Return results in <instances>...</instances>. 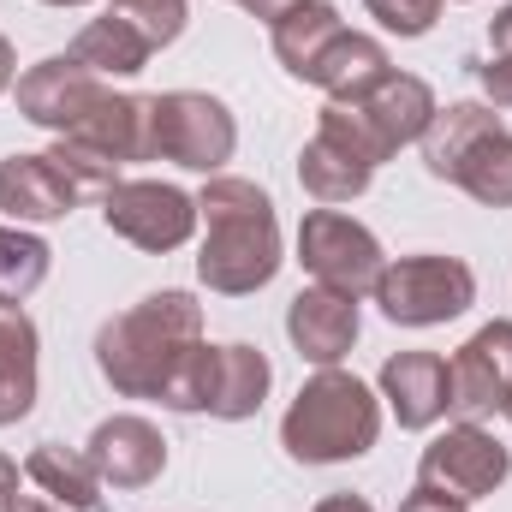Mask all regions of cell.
Listing matches in <instances>:
<instances>
[{
    "label": "cell",
    "instance_id": "836d02e7",
    "mask_svg": "<svg viewBox=\"0 0 512 512\" xmlns=\"http://www.w3.org/2000/svg\"><path fill=\"white\" fill-rule=\"evenodd\" d=\"M0 512H54V501H36V495H12Z\"/></svg>",
    "mask_w": 512,
    "mask_h": 512
},
{
    "label": "cell",
    "instance_id": "30bf717a",
    "mask_svg": "<svg viewBox=\"0 0 512 512\" xmlns=\"http://www.w3.org/2000/svg\"><path fill=\"white\" fill-rule=\"evenodd\" d=\"M102 221L108 233H120L126 245L149 256L179 251L191 233H197V197L179 191V185H161V179H120L102 191Z\"/></svg>",
    "mask_w": 512,
    "mask_h": 512
},
{
    "label": "cell",
    "instance_id": "3957f363",
    "mask_svg": "<svg viewBox=\"0 0 512 512\" xmlns=\"http://www.w3.org/2000/svg\"><path fill=\"white\" fill-rule=\"evenodd\" d=\"M382 435V405L376 393L346 376V370H316L298 387V399L280 417V447L298 465H346L364 459Z\"/></svg>",
    "mask_w": 512,
    "mask_h": 512
},
{
    "label": "cell",
    "instance_id": "8fae6325",
    "mask_svg": "<svg viewBox=\"0 0 512 512\" xmlns=\"http://www.w3.org/2000/svg\"><path fill=\"white\" fill-rule=\"evenodd\" d=\"M507 477H512V453L483 429V423H453V429H441V435L423 447V459H417V489H435V495H447V501H459V507L495 495Z\"/></svg>",
    "mask_w": 512,
    "mask_h": 512
},
{
    "label": "cell",
    "instance_id": "9c48e42d",
    "mask_svg": "<svg viewBox=\"0 0 512 512\" xmlns=\"http://www.w3.org/2000/svg\"><path fill=\"white\" fill-rule=\"evenodd\" d=\"M298 262H304V274L316 286L346 292V298H370L382 286V268H387L382 239L364 221L340 215V209H310L298 221Z\"/></svg>",
    "mask_w": 512,
    "mask_h": 512
},
{
    "label": "cell",
    "instance_id": "484cf974",
    "mask_svg": "<svg viewBox=\"0 0 512 512\" xmlns=\"http://www.w3.org/2000/svg\"><path fill=\"white\" fill-rule=\"evenodd\" d=\"M108 12H120L126 24H137L155 48L179 42V30H185V18H191V6H185V0H114Z\"/></svg>",
    "mask_w": 512,
    "mask_h": 512
},
{
    "label": "cell",
    "instance_id": "e0dca14e",
    "mask_svg": "<svg viewBox=\"0 0 512 512\" xmlns=\"http://www.w3.org/2000/svg\"><path fill=\"white\" fill-rule=\"evenodd\" d=\"M78 185L66 179V167L54 155H6L0 161V215H12L18 227H42L78 209Z\"/></svg>",
    "mask_w": 512,
    "mask_h": 512
},
{
    "label": "cell",
    "instance_id": "4fadbf2b",
    "mask_svg": "<svg viewBox=\"0 0 512 512\" xmlns=\"http://www.w3.org/2000/svg\"><path fill=\"white\" fill-rule=\"evenodd\" d=\"M453 411H465V423L495 417L512 405V322L477 328L459 352H453Z\"/></svg>",
    "mask_w": 512,
    "mask_h": 512
},
{
    "label": "cell",
    "instance_id": "ac0fdd59",
    "mask_svg": "<svg viewBox=\"0 0 512 512\" xmlns=\"http://www.w3.org/2000/svg\"><path fill=\"white\" fill-rule=\"evenodd\" d=\"M387 72H393V60H387V48L376 42V36H364V30H340V36L328 42V54L310 66L304 84L328 90V102H346V96H364L370 84H382Z\"/></svg>",
    "mask_w": 512,
    "mask_h": 512
},
{
    "label": "cell",
    "instance_id": "f1b7e54d",
    "mask_svg": "<svg viewBox=\"0 0 512 512\" xmlns=\"http://www.w3.org/2000/svg\"><path fill=\"white\" fill-rule=\"evenodd\" d=\"M399 512H465V507L447 501V495H435V489H411V495L399 501Z\"/></svg>",
    "mask_w": 512,
    "mask_h": 512
},
{
    "label": "cell",
    "instance_id": "1f68e13d",
    "mask_svg": "<svg viewBox=\"0 0 512 512\" xmlns=\"http://www.w3.org/2000/svg\"><path fill=\"white\" fill-rule=\"evenodd\" d=\"M316 512H376L364 495H328V501H316Z\"/></svg>",
    "mask_w": 512,
    "mask_h": 512
},
{
    "label": "cell",
    "instance_id": "d6a6232c",
    "mask_svg": "<svg viewBox=\"0 0 512 512\" xmlns=\"http://www.w3.org/2000/svg\"><path fill=\"white\" fill-rule=\"evenodd\" d=\"M12 495H18V465H12V459L0 453V507H6Z\"/></svg>",
    "mask_w": 512,
    "mask_h": 512
},
{
    "label": "cell",
    "instance_id": "d6986e66",
    "mask_svg": "<svg viewBox=\"0 0 512 512\" xmlns=\"http://www.w3.org/2000/svg\"><path fill=\"white\" fill-rule=\"evenodd\" d=\"M268 382H274V370H268V358L256 352V346H215V382H209V417H221V423H245L262 411V399H268Z\"/></svg>",
    "mask_w": 512,
    "mask_h": 512
},
{
    "label": "cell",
    "instance_id": "2e32d148",
    "mask_svg": "<svg viewBox=\"0 0 512 512\" xmlns=\"http://www.w3.org/2000/svg\"><path fill=\"white\" fill-rule=\"evenodd\" d=\"M382 399L399 429H435L453 411V370L435 352H393L382 364Z\"/></svg>",
    "mask_w": 512,
    "mask_h": 512
},
{
    "label": "cell",
    "instance_id": "7402d4cb",
    "mask_svg": "<svg viewBox=\"0 0 512 512\" xmlns=\"http://www.w3.org/2000/svg\"><path fill=\"white\" fill-rule=\"evenodd\" d=\"M78 66H90L96 78H131V72H143L149 66V54H155V42L126 24L120 12H102V18H90L84 30H78V42L66 48Z\"/></svg>",
    "mask_w": 512,
    "mask_h": 512
},
{
    "label": "cell",
    "instance_id": "9a60e30c",
    "mask_svg": "<svg viewBox=\"0 0 512 512\" xmlns=\"http://www.w3.org/2000/svg\"><path fill=\"white\" fill-rule=\"evenodd\" d=\"M90 465H96V477L108 483V489H149L161 471H167V441H161V429L149 423V417H108V423H96V435H90Z\"/></svg>",
    "mask_w": 512,
    "mask_h": 512
},
{
    "label": "cell",
    "instance_id": "d590c367",
    "mask_svg": "<svg viewBox=\"0 0 512 512\" xmlns=\"http://www.w3.org/2000/svg\"><path fill=\"white\" fill-rule=\"evenodd\" d=\"M42 6H84V0H42Z\"/></svg>",
    "mask_w": 512,
    "mask_h": 512
},
{
    "label": "cell",
    "instance_id": "5b68a950",
    "mask_svg": "<svg viewBox=\"0 0 512 512\" xmlns=\"http://www.w3.org/2000/svg\"><path fill=\"white\" fill-rule=\"evenodd\" d=\"M435 90L417 78V72H387L382 84H370L364 96H346V102H328L316 114V131H328L334 143H346L358 161L382 167L393 161L405 143H423V131L435 120Z\"/></svg>",
    "mask_w": 512,
    "mask_h": 512
},
{
    "label": "cell",
    "instance_id": "5bb4252c",
    "mask_svg": "<svg viewBox=\"0 0 512 512\" xmlns=\"http://www.w3.org/2000/svg\"><path fill=\"white\" fill-rule=\"evenodd\" d=\"M358 298L346 292H328V286H304L292 304H286V334L298 346L304 364L316 370H340V358L358 346Z\"/></svg>",
    "mask_w": 512,
    "mask_h": 512
},
{
    "label": "cell",
    "instance_id": "8992f818",
    "mask_svg": "<svg viewBox=\"0 0 512 512\" xmlns=\"http://www.w3.org/2000/svg\"><path fill=\"white\" fill-rule=\"evenodd\" d=\"M66 179L78 191H108L120 185L126 161H155V120H149V96H102L66 137H54L48 149Z\"/></svg>",
    "mask_w": 512,
    "mask_h": 512
},
{
    "label": "cell",
    "instance_id": "52a82bcc",
    "mask_svg": "<svg viewBox=\"0 0 512 512\" xmlns=\"http://www.w3.org/2000/svg\"><path fill=\"white\" fill-rule=\"evenodd\" d=\"M376 304L399 328H441V322H453L477 304V274L459 256H435V251L399 256V262L382 268Z\"/></svg>",
    "mask_w": 512,
    "mask_h": 512
},
{
    "label": "cell",
    "instance_id": "ffe728a7",
    "mask_svg": "<svg viewBox=\"0 0 512 512\" xmlns=\"http://www.w3.org/2000/svg\"><path fill=\"white\" fill-rule=\"evenodd\" d=\"M370 179H376V167H370V161H358V155H352L346 143H334L328 131H316V137L298 149V185H304L322 209L364 197V191H370Z\"/></svg>",
    "mask_w": 512,
    "mask_h": 512
},
{
    "label": "cell",
    "instance_id": "4dcf8cb0",
    "mask_svg": "<svg viewBox=\"0 0 512 512\" xmlns=\"http://www.w3.org/2000/svg\"><path fill=\"white\" fill-rule=\"evenodd\" d=\"M233 6H245L251 18H262V24H274V18H280L286 6H298V0H233Z\"/></svg>",
    "mask_w": 512,
    "mask_h": 512
},
{
    "label": "cell",
    "instance_id": "7a4b0ae2",
    "mask_svg": "<svg viewBox=\"0 0 512 512\" xmlns=\"http://www.w3.org/2000/svg\"><path fill=\"white\" fill-rule=\"evenodd\" d=\"M197 215H203V251H197V280L221 298H251L262 292L274 274H280V221H274V197L251 185V179H233V173H215L203 191H197Z\"/></svg>",
    "mask_w": 512,
    "mask_h": 512
},
{
    "label": "cell",
    "instance_id": "6da1fadb",
    "mask_svg": "<svg viewBox=\"0 0 512 512\" xmlns=\"http://www.w3.org/2000/svg\"><path fill=\"white\" fill-rule=\"evenodd\" d=\"M96 370L126 399H161L167 411H209L215 346L203 340V304L191 292H149L126 316L102 322Z\"/></svg>",
    "mask_w": 512,
    "mask_h": 512
},
{
    "label": "cell",
    "instance_id": "603a6c76",
    "mask_svg": "<svg viewBox=\"0 0 512 512\" xmlns=\"http://www.w3.org/2000/svg\"><path fill=\"white\" fill-rule=\"evenodd\" d=\"M24 477H30L54 507L102 512V477H96L90 453H72V447H60V441H42V447L24 459Z\"/></svg>",
    "mask_w": 512,
    "mask_h": 512
},
{
    "label": "cell",
    "instance_id": "277c9868",
    "mask_svg": "<svg viewBox=\"0 0 512 512\" xmlns=\"http://www.w3.org/2000/svg\"><path fill=\"white\" fill-rule=\"evenodd\" d=\"M423 167L483 209H512V131L483 102H447L423 131Z\"/></svg>",
    "mask_w": 512,
    "mask_h": 512
},
{
    "label": "cell",
    "instance_id": "cb8c5ba5",
    "mask_svg": "<svg viewBox=\"0 0 512 512\" xmlns=\"http://www.w3.org/2000/svg\"><path fill=\"white\" fill-rule=\"evenodd\" d=\"M268 30H274V54H280V66H286L292 78H310V66L328 54V42H334L346 24H340V12H334L328 0H298V6H286Z\"/></svg>",
    "mask_w": 512,
    "mask_h": 512
},
{
    "label": "cell",
    "instance_id": "d4e9b609",
    "mask_svg": "<svg viewBox=\"0 0 512 512\" xmlns=\"http://www.w3.org/2000/svg\"><path fill=\"white\" fill-rule=\"evenodd\" d=\"M48 262L54 251L24 233V227H0V304H24L42 280H48Z\"/></svg>",
    "mask_w": 512,
    "mask_h": 512
},
{
    "label": "cell",
    "instance_id": "44dd1931",
    "mask_svg": "<svg viewBox=\"0 0 512 512\" xmlns=\"http://www.w3.org/2000/svg\"><path fill=\"white\" fill-rule=\"evenodd\" d=\"M36 405V322L18 304H0V429L24 423Z\"/></svg>",
    "mask_w": 512,
    "mask_h": 512
},
{
    "label": "cell",
    "instance_id": "ba28073f",
    "mask_svg": "<svg viewBox=\"0 0 512 512\" xmlns=\"http://www.w3.org/2000/svg\"><path fill=\"white\" fill-rule=\"evenodd\" d=\"M149 120H155V161H173L185 173L215 179L239 149V120L227 114L221 96H203V90L149 96Z\"/></svg>",
    "mask_w": 512,
    "mask_h": 512
},
{
    "label": "cell",
    "instance_id": "e575fe53",
    "mask_svg": "<svg viewBox=\"0 0 512 512\" xmlns=\"http://www.w3.org/2000/svg\"><path fill=\"white\" fill-rule=\"evenodd\" d=\"M12 66H18V60H12V42H6V36H0V96H6V90H12Z\"/></svg>",
    "mask_w": 512,
    "mask_h": 512
},
{
    "label": "cell",
    "instance_id": "8d00e7d4",
    "mask_svg": "<svg viewBox=\"0 0 512 512\" xmlns=\"http://www.w3.org/2000/svg\"><path fill=\"white\" fill-rule=\"evenodd\" d=\"M507 417H512V405H507Z\"/></svg>",
    "mask_w": 512,
    "mask_h": 512
},
{
    "label": "cell",
    "instance_id": "f546056e",
    "mask_svg": "<svg viewBox=\"0 0 512 512\" xmlns=\"http://www.w3.org/2000/svg\"><path fill=\"white\" fill-rule=\"evenodd\" d=\"M489 48H495V54H512V6L495 12V24H489Z\"/></svg>",
    "mask_w": 512,
    "mask_h": 512
},
{
    "label": "cell",
    "instance_id": "83f0119b",
    "mask_svg": "<svg viewBox=\"0 0 512 512\" xmlns=\"http://www.w3.org/2000/svg\"><path fill=\"white\" fill-rule=\"evenodd\" d=\"M477 78H483V96H489L495 108H512V54H489V60L477 66Z\"/></svg>",
    "mask_w": 512,
    "mask_h": 512
},
{
    "label": "cell",
    "instance_id": "4316f807",
    "mask_svg": "<svg viewBox=\"0 0 512 512\" xmlns=\"http://www.w3.org/2000/svg\"><path fill=\"white\" fill-rule=\"evenodd\" d=\"M447 0H364V12L393 36H429Z\"/></svg>",
    "mask_w": 512,
    "mask_h": 512
},
{
    "label": "cell",
    "instance_id": "7c38bea8",
    "mask_svg": "<svg viewBox=\"0 0 512 512\" xmlns=\"http://www.w3.org/2000/svg\"><path fill=\"white\" fill-rule=\"evenodd\" d=\"M102 96H108V84H102L90 66H78L72 54H48V60H36V66L18 78V114H24L30 126L54 131V137H66Z\"/></svg>",
    "mask_w": 512,
    "mask_h": 512
}]
</instances>
